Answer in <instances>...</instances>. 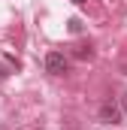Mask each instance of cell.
Returning <instances> with one entry per match:
<instances>
[{
    "label": "cell",
    "mask_w": 127,
    "mask_h": 130,
    "mask_svg": "<svg viewBox=\"0 0 127 130\" xmlns=\"http://www.w3.org/2000/svg\"><path fill=\"white\" fill-rule=\"evenodd\" d=\"M67 58H64L61 52H49L45 55V73H52V76H64L67 73Z\"/></svg>",
    "instance_id": "1"
},
{
    "label": "cell",
    "mask_w": 127,
    "mask_h": 130,
    "mask_svg": "<svg viewBox=\"0 0 127 130\" xmlns=\"http://www.w3.org/2000/svg\"><path fill=\"white\" fill-rule=\"evenodd\" d=\"M121 118H124V109H118L112 100H106V103L100 106V121H106V124H121Z\"/></svg>",
    "instance_id": "2"
},
{
    "label": "cell",
    "mask_w": 127,
    "mask_h": 130,
    "mask_svg": "<svg viewBox=\"0 0 127 130\" xmlns=\"http://www.w3.org/2000/svg\"><path fill=\"white\" fill-rule=\"evenodd\" d=\"M73 55H76V58H82V61H85V58H91V55H94V52H91V45H76V52H73Z\"/></svg>",
    "instance_id": "3"
},
{
    "label": "cell",
    "mask_w": 127,
    "mask_h": 130,
    "mask_svg": "<svg viewBox=\"0 0 127 130\" xmlns=\"http://www.w3.org/2000/svg\"><path fill=\"white\" fill-rule=\"evenodd\" d=\"M82 30V21L79 18H70V33H79Z\"/></svg>",
    "instance_id": "4"
},
{
    "label": "cell",
    "mask_w": 127,
    "mask_h": 130,
    "mask_svg": "<svg viewBox=\"0 0 127 130\" xmlns=\"http://www.w3.org/2000/svg\"><path fill=\"white\" fill-rule=\"evenodd\" d=\"M121 73L127 76V55H124V61H121Z\"/></svg>",
    "instance_id": "5"
},
{
    "label": "cell",
    "mask_w": 127,
    "mask_h": 130,
    "mask_svg": "<svg viewBox=\"0 0 127 130\" xmlns=\"http://www.w3.org/2000/svg\"><path fill=\"white\" fill-rule=\"evenodd\" d=\"M121 109H124V115H127V94L121 97Z\"/></svg>",
    "instance_id": "6"
},
{
    "label": "cell",
    "mask_w": 127,
    "mask_h": 130,
    "mask_svg": "<svg viewBox=\"0 0 127 130\" xmlns=\"http://www.w3.org/2000/svg\"><path fill=\"white\" fill-rule=\"evenodd\" d=\"M3 76H6V67H0V79H3Z\"/></svg>",
    "instance_id": "7"
},
{
    "label": "cell",
    "mask_w": 127,
    "mask_h": 130,
    "mask_svg": "<svg viewBox=\"0 0 127 130\" xmlns=\"http://www.w3.org/2000/svg\"><path fill=\"white\" fill-rule=\"evenodd\" d=\"M73 3H88V0H73Z\"/></svg>",
    "instance_id": "8"
}]
</instances>
